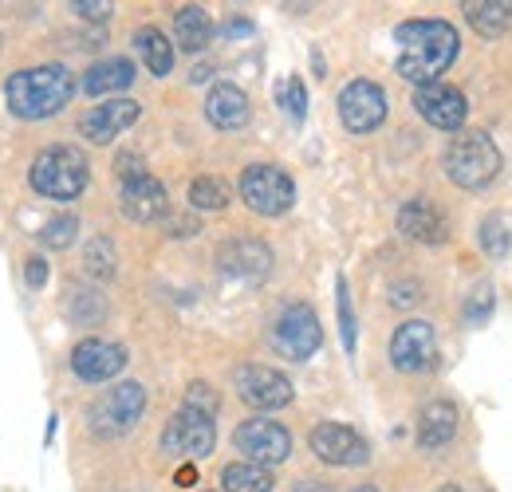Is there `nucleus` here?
<instances>
[{
  "instance_id": "obj_27",
  "label": "nucleus",
  "mask_w": 512,
  "mask_h": 492,
  "mask_svg": "<svg viewBox=\"0 0 512 492\" xmlns=\"http://www.w3.org/2000/svg\"><path fill=\"white\" fill-rule=\"evenodd\" d=\"M190 205L193 209H205V213H217V209L229 205V189H225V182H217V178H197L190 185Z\"/></svg>"
},
{
  "instance_id": "obj_19",
  "label": "nucleus",
  "mask_w": 512,
  "mask_h": 492,
  "mask_svg": "<svg viewBox=\"0 0 512 492\" xmlns=\"http://www.w3.org/2000/svg\"><path fill=\"white\" fill-rule=\"evenodd\" d=\"M221 268L229 276H237V280L256 284V280H264L272 272V252H268V245H260V241L241 237V241H229V245L221 248Z\"/></svg>"
},
{
  "instance_id": "obj_17",
  "label": "nucleus",
  "mask_w": 512,
  "mask_h": 492,
  "mask_svg": "<svg viewBox=\"0 0 512 492\" xmlns=\"http://www.w3.org/2000/svg\"><path fill=\"white\" fill-rule=\"evenodd\" d=\"M146 410V390L138 382H123L115 386L99 406H95V422L111 433H127Z\"/></svg>"
},
{
  "instance_id": "obj_39",
  "label": "nucleus",
  "mask_w": 512,
  "mask_h": 492,
  "mask_svg": "<svg viewBox=\"0 0 512 492\" xmlns=\"http://www.w3.org/2000/svg\"><path fill=\"white\" fill-rule=\"evenodd\" d=\"M249 32H253V28H249V24H241V20H237V24H229V36H249Z\"/></svg>"
},
{
  "instance_id": "obj_38",
  "label": "nucleus",
  "mask_w": 512,
  "mask_h": 492,
  "mask_svg": "<svg viewBox=\"0 0 512 492\" xmlns=\"http://www.w3.org/2000/svg\"><path fill=\"white\" fill-rule=\"evenodd\" d=\"M292 492H335L331 485H323V481H300Z\"/></svg>"
},
{
  "instance_id": "obj_7",
  "label": "nucleus",
  "mask_w": 512,
  "mask_h": 492,
  "mask_svg": "<svg viewBox=\"0 0 512 492\" xmlns=\"http://www.w3.org/2000/svg\"><path fill=\"white\" fill-rule=\"evenodd\" d=\"M233 441H237V449L245 453V461L264 465V469L288 461V453H292V433L284 430L280 422H268V418H249V422H241L237 433H233Z\"/></svg>"
},
{
  "instance_id": "obj_41",
  "label": "nucleus",
  "mask_w": 512,
  "mask_h": 492,
  "mask_svg": "<svg viewBox=\"0 0 512 492\" xmlns=\"http://www.w3.org/2000/svg\"><path fill=\"white\" fill-rule=\"evenodd\" d=\"M438 492H465V489H457V485H446V489H438Z\"/></svg>"
},
{
  "instance_id": "obj_13",
  "label": "nucleus",
  "mask_w": 512,
  "mask_h": 492,
  "mask_svg": "<svg viewBox=\"0 0 512 492\" xmlns=\"http://www.w3.org/2000/svg\"><path fill=\"white\" fill-rule=\"evenodd\" d=\"M138 111H142V107H138L134 99H107V103L91 107V111L79 119V130H83L87 142L107 146V142H115L127 126L138 123Z\"/></svg>"
},
{
  "instance_id": "obj_3",
  "label": "nucleus",
  "mask_w": 512,
  "mask_h": 492,
  "mask_svg": "<svg viewBox=\"0 0 512 492\" xmlns=\"http://www.w3.org/2000/svg\"><path fill=\"white\" fill-rule=\"evenodd\" d=\"M28 178H32V189L48 201H75L87 189L91 166H87V154L75 146H48L44 154H36Z\"/></svg>"
},
{
  "instance_id": "obj_2",
  "label": "nucleus",
  "mask_w": 512,
  "mask_h": 492,
  "mask_svg": "<svg viewBox=\"0 0 512 492\" xmlns=\"http://www.w3.org/2000/svg\"><path fill=\"white\" fill-rule=\"evenodd\" d=\"M75 95V75L64 63H44V67H28L16 71L4 83V99L8 111L20 119H52L56 111H64Z\"/></svg>"
},
{
  "instance_id": "obj_18",
  "label": "nucleus",
  "mask_w": 512,
  "mask_h": 492,
  "mask_svg": "<svg viewBox=\"0 0 512 492\" xmlns=\"http://www.w3.org/2000/svg\"><path fill=\"white\" fill-rule=\"evenodd\" d=\"M398 229L418 245H446L449 241V225L442 217V209H434L422 197H414V201H406L398 209Z\"/></svg>"
},
{
  "instance_id": "obj_6",
  "label": "nucleus",
  "mask_w": 512,
  "mask_h": 492,
  "mask_svg": "<svg viewBox=\"0 0 512 492\" xmlns=\"http://www.w3.org/2000/svg\"><path fill=\"white\" fill-rule=\"evenodd\" d=\"M241 197H245V205L253 213H260V217H280V213L292 209L296 185H292V178L284 170H276V166H249L241 174Z\"/></svg>"
},
{
  "instance_id": "obj_24",
  "label": "nucleus",
  "mask_w": 512,
  "mask_h": 492,
  "mask_svg": "<svg viewBox=\"0 0 512 492\" xmlns=\"http://www.w3.org/2000/svg\"><path fill=\"white\" fill-rule=\"evenodd\" d=\"M174 36H178V44H182L186 52H201V48L213 40V20H209V12L197 8V4L178 8V16H174Z\"/></svg>"
},
{
  "instance_id": "obj_16",
  "label": "nucleus",
  "mask_w": 512,
  "mask_h": 492,
  "mask_svg": "<svg viewBox=\"0 0 512 492\" xmlns=\"http://www.w3.org/2000/svg\"><path fill=\"white\" fill-rule=\"evenodd\" d=\"M71 367L83 382H107L127 367V351L119 343H107V339H83L71 355Z\"/></svg>"
},
{
  "instance_id": "obj_20",
  "label": "nucleus",
  "mask_w": 512,
  "mask_h": 492,
  "mask_svg": "<svg viewBox=\"0 0 512 492\" xmlns=\"http://www.w3.org/2000/svg\"><path fill=\"white\" fill-rule=\"evenodd\" d=\"M205 119L217 130H241L249 123V95L233 83H217L205 99Z\"/></svg>"
},
{
  "instance_id": "obj_14",
  "label": "nucleus",
  "mask_w": 512,
  "mask_h": 492,
  "mask_svg": "<svg viewBox=\"0 0 512 492\" xmlns=\"http://www.w3.org/2000/svg\"><path fill=\"white\" fill-rule=\"evenodd\" d=\"M414 107H418V115H422L426 123L438 126V130H457V126L465 123V115H469L465 95H461L457 87H449V83H430V87H418Z\"/></svg>"
},
{
  "instance_id": "obj_36",
  "label": "nucleus",
  "mask_w": 512,
  "mask_h": 492,
  "mask_svg": "<svg viewBox=\"0 0 512 492\" xmlns=\"http://www.w3.org/2000/svg\"><path fill=\"white\" fill-rule=\"evenodd\" d=\"M83 20H107L111 16V4H87V0H79V4H71Z\"/></svg>"
},
{
  "instance_id": "obj_11",
  "label": "nucleus",
  "mask_w": 512,
  "mask_h": 492,
  "mask_svg": "<svg viewBox=\"0 0 512 492\" xmlns=\"http://www.w3.org/2000/svg\"><path fill=\"white\" fill-rule=\"evenodd\" d=\"M438 359V339H434V327L422 323V319H410L394 331L390 339V363L406 374L414 370H426L430 363Z\"/></svg>"
},
{
  "instance_id": "obj_21",
  "label": "nucleus",
  "mask_w": 512,
  "mask_h": 492,
  "mask_svg": "<svg viewBox=\"0 0 512 492\" xmlns=\"http://www.w3.org/2000/svg\"><path fill=\"white\" fill-rule=\"evenodd\" d=\"M457 433V406L453 402H430L418 414V445L422 449H442Z\"/></svg>"
},
{
  "instance_id": "obj_15",
  "label": "nucleus",
  "mask_w": 512,
  "mask_h": 492,
  "mask_svg": "<svg viewBox=\"0 0 512 492\" xmlns=\"http://www.w3.org/2000/svg\"><path fill=\"white\" fill-rule=\"evenodd\" d=\"M119 205H123V213H127L130 221H138V225H150V221L166 217V209H170V197H166V185L158 182V178H150V174H138V178L123 182Z\"/></svg>"
},
{
  "instance_id": "obj_42",
  "label": "nucleus",
  "mask_w": 512,
  "mask_h": 492,
  "mask_svg": "<svg viewBox=\"0 0 512 492\" xmlns=\"http://www.w3.org/2000/svg\"><path fill=\"white\" fill-rule=\"evenodd\" d=\"M355 492H379V489H371V485H363V489H355Z\"/></svg>"
},
{
  "instance_id": "obj_37",
  "label": "nucleus",
  "mask_w": 512,
  "mask_h": 492,
  "mask_svg": "<svg viewBox=\"0 0 512 492\" xmlns=\"http://www.w3.org/2000/svg\"><path fill=\"white\" fill-rule=\"evenodd\" d=\"M24 272H28V284H32V288H40V284H44V280H48V264H44V260H40V256H32V260H28V268H24Z\"/></svg>"
},
{
  "instance_id": "obj_35",
  "label": "nucleus",
  "mask_w": 512,
  "mask_h": 492,
  "mask_svg": "<svg viewBox=\"0 0 512 492\" xmlns=\"http://www.w3.org/2000/svg\"><path fill=\"white\" fill-rule=\"evenodd\" d=\"M115 170H119V178H123V182L138 178V174H146V170H142V158H134V154H123V158L115 162Z\"/></svg>"
},
{
  "instance_id": "obj_32",
  "label": "nucleus",
  "mask_w": 512,
  "mask_h": 492,
  "mask_svg": "<svg viewBox=\"0 0 512 492\" xmlns=\"http://www.w3.org/2000/svg\"><path fill=\"white\" fill-rule=\"evenodd\" d=\"M335 304H339V327H343V347L355 351V311H351V296H347V280L339 276L335 284Z\"/></svg>"
},
{
  "instance_id": "obj_29",
  "label": "nucleus",
  "mask_w": 512,
  "mask_h": 492,
  "mask_svg": "<svg viewBox=\"0 0 512 492\" xmlns=\"http://www.w3.org/2000/svg\"><path fill=\"white\" fill-rule=\"evenodd\" d=\"M75 233H79V221L64 213V217H52L44 229H40V241L48 248H71L75 245Z\"/></svg>"
},
{
  "instance_id": "obj_34",
  "label": "nucleus",
  "mask_w": 512,
  "mask_h": 492,
  "mask_svg": "<svg viewBox=\"0 0 512 492\" xmlns=\"http://www.w3.org/2000/svg\"><path fill=\"white\" fill-rule=\"evenodd\" d=\"M489 311H493V288H489V284H481V288L473 292V300L465 304V319H469V323H485V319H489Z\"/></svg>"
},
{
  "instance_id": "obj_23",
  "label": "nucleus",
  "mask_w": 512,
  "mask_h": 492,
  "mask_svg": "<svg viewBox=\"0 0 512 492\" xmlns=\"http://www.w3.org/2000/svg\"><path fill=\"white\" fill-rule=\"evenodd\" d=\"M461 12H465V20H469L481 36H489V40H493V36H505L512 28L509 0H469Z\"/></svg>"
},
{
  "instance_id": "obj_40",
  "label": "nucleus",
  "mask_w": 512,
  "mask_h": 492,
  "mask_svg": "<svg viewBox=\"0 0 512 492\" xmlns=\"http://www.w3.org/2000/svg\"><path fill=\"white\" fill-rule=\"evenodd\" d=\"M190 481H193V469H190V465H186V469L178 473V485H190Z\"/></svg>"
},
{
  "instance_id": "obj_31",
  "label": "nucleus",
  "mask_w": 512,
  "mask_h": 492,
  "mask_svg": "<svg viewBox=\"0 0 512 492\" xmlns=\"http://www.w3.org/2000/svg\"><path fill=\"white\" fill-rule=\"evenodd\" d=\"M280 103L288 107V115L296 119V123H304V115H308V87H304V79H288L284 87H280Z\"/></svg>"
},
{
  "instance_id": "obj_10",
  "label": "nucleus",
  "mask_w": 512,
  "mask_h": 492,
  "mask_svg": "<svg viewBox=\"0 0 512 492\" xmlns=\"http://www.w3.org/2000/svg\"><path fill=\"white\" fill-rule=\"evenodd\" d=\"M233 386L241 394V402H249L253 410H280L292 402V382L276 367H260L249 363L233 374Z\"/></svg>"
},
{
  "instance_id": "obj_25",
  "label": "nucleus",
  "mask_w": 512,
  "mask_h": 492,
  "mask_svg": "<svg viewBox=\"0 0 512 492\" xmlns=\"http://www.w3.org/2000/svg\"><path fill=\"white\" fill-rule=\"evenodd\" d=\"M134 48H138L142 63L150 67V75H170V67H174V48H170V40H166L158 28H138V32H134Z\"/></svg>"
},
{
  "instance_id": "obj_30",
  "label": "nucleus",
  "mask_w": 512,
  "mask_h": 492,
  "mask_svg": "<svg viewBox=\"0 0 512 492\" xmlns=\"http://www.w3.org/2000/svg\"><path fill=\"white\" fill-rule=\"evenodd\" d=\"M87 272L99 276V280H111L115 276V248H111L107 237L91 241V248H87Z\"/></svg>"
},
{
  "instance_id": "obj_12",
  "label": "nucleus",
  "mask_w": 512,
  "mask_h": 492,
  "mask_svg": "<svg viewBox=\"0 0 512 492\" xmlns=\"http://www.w3.org/2000/svg\"><path fill=\"white\" fill-rule=\"evenodd\" d=\"M312 453L320 461H327V465H343V469L367 465V457H371L367 441L351 430V426H339V422H320L312 430Z\"/></svg>"
},
{
  "instance_id": "obj_22",
  "label": "nucleus",
  "mask_w": 512,
  "mask_h": 492,
  "mask_svg": "<svg viewBox=\"0 0 512 492\" xmlns=\"http://www.w3.org/2000/svg\"><path fill=\"white\" fill-rule=\"evenodd\" d=\"M134 83V63L130 60H99L87 75H83V91L87 95H115V91H127Z\"/></svg>"
},
{
  "instance_id": "obj_1",
  "label": "nucleus",
  "mask_w": 512,
  "mask_h": 492,
  "mask_svg": "<svg viewBox=\"0 0 512 492\" xmlns=\"http://www.w3.org/2000/svg\"><path fill=\"white\" fill-rule=\"evenodd\" d=\"M457 28L446 20H410L398 28V75L430 87L457 60Z\"/></svg>"
},
{
  "instance_id": "obj_28",
  "label": "nucleus",
  "mask_w": 512,
  "mask_h": 492,
  "mask_svg": "<svg viewBox=\"0 0 512 492\" xmlns=\"http://www.w3.org/2000/svg\"><path fill=\"white\" fill-rule=\"evenodd\" d=\"M481 245H485L489 256H505L512 248L509 221H505V217H485V225H481Z\"/></svg>"
},
{
  "instance_id": "obj_5",
  "label": "nucleus",
  "mask_w": 512,
  "mask_h": 492,
  "mask_svg": "<svg viewBox=\"0 0 512 492\" xmlns=\"http://www.w3.org/2000/svg\"><path fill=\"white\" fill-rule=\"evenodd\" d=\"M323 343V327H320V315L308 308V304H292V308L280 311L276 327H272V347L292 359V363H304L320 351Z\"/></svg>"
},
{
  "instance_id": "obj_9",
  "label": "nucleus",
  "mask_w": 512,
  "mask_h": 492,
  "mask_svg": "<svg viewBox=\"0 0 512 492\" xmlns=\"http://www.w3.org/2000/svg\"><path fill=\"white\" fill-rule=\"evenodd\" d=\"M339 119L351 134H371L386 119V95L379 83L371 79H355L343 87L339 95Z\"/></svg>"
},
{
  "instance_id": "obj_8",
  "label": "nucleus",
  "mask_w": 512,
  "mask_h": 492,
  "mask_svg": "<svg viewBox=\"0 0 512 492\" xmlns=\"http://www.w3.org/2000/svg\"><path fill=\"white\" fill-rule=\"evenodd\" d=\"M217 445V430H213V418L197 414V410H178L170 418V426L162 430V449L174 453V457H190V461H201L209 457Z\"/></svg>"
},
{
  "instance_id": "obj_26",
  "label": "nucleus",
  "mask_w": 512,
  "mask_h": 492,
  "mask_svg": "<svg viewBox=\"0 0 512 492\" xmlns=\"http://www.w3.org/2000/svg\"><path fill=\"white\" fill-rule=\"evenodd\" d=\"M221 485L225 492H272V473L253 461H237V465H225Z\"/></svg>"
},
{
  "instance_id": "obj_4",
  "label": "nucleus",
  "mask_w": 512,
  "mask_h": 492,
  "mask_svg": "<svg viewBox=\"0 0 512 492\" xmlns=\"http://www.w3.org/2000/svg\"><path fill=\"white\" fill-rule=\"evenodd\" d=\"M505 158L497 150V142L485 134V130H465L449 142L446 150V174L453 185L461 189H481L501 174Z\"/></svg>"
},
{
  "instance_id": "obj_33",
  "label": "nucleus",
  "mask_w": 512,
  "mask_h": 492,
  "mask_svg": "<svg viewBox=\"0 0 512 492\" xmlns=\"http://www.w3.org/2000/svg\"><path fill=\"white\" fill-rule=\"evenodd\" d=\"M186 410H197V414L213 418V414H217V394H213L205 382H193L190 390H186Z\"/></svg>"
}]
</instances>
